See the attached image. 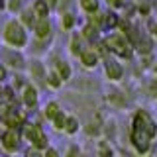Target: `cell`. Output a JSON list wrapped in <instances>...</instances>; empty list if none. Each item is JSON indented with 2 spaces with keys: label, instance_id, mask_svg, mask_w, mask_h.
<instances>
[{
  "label": "cell",
  "instance_id": "6da1fadb",
  "mask_svg": "<svg viewBox=\"0 0 157 157\" xmlns=\"http://www.w3.org/2000/svg\"><path fill=\"white\" fill-rule=\"evenodd\" d=\"M157 136V122L151 118V114L144 108H137L132 116V128H130V144L134 145L137 153H147L151 149Z\"/></svg>",
  "mask_w": 157,
  "mask_h": 157
},
{
  "label": "cell",
  "instance_id": "7a4b0ae2",
  "mask_svg": "<svg viewBox=\"0 0 157 157\" xmlns=\"http://www.w3.org/2000/svg\"><path fill=\"white\" fill-rule=\"evenodd\" d=\"M0 37H2V43H4V45L16 47V49H24V51H26L32 33H29V29L18 20V16H12L10 20L4 22Z\"/></svg>",
  "mask_w": 157,
  "mask_h": 157
},
{
  "label": "cell",
  "instance_id": "3957f363",
  "mask_svg": "<svg viewBox=\"0 0 157 157\" xmlns=\"http://www.w3.org/2000/svg\"><path fill=\"white\" fill-rule=\"evenodd\" d=\"M102 39H104L108 51H110L112 55H116L120 59H132L136 55V49H134V45H132V41L126 37L124 32H120V29L106 32L104 36H102Z\"/></svg>",
  "mask_w": 157,
  "mask_h": 157
},
{
  "label": "cell",
  "instance_id": "277c9868",
  "mask_svg": "<svg viewBox=\"0 0 157 157\" xmlns=\"http://www.w3.org/2000/svg\"><path fill=\"white\" fill-rule=\"evenodd\" d=\"M43 122H33V120H28L22 124V136H24V140H26V144L29 145H33L36 149H39L43 153V149L51 144L49 141V136H47V132L43 130Z\"/></svg>",
  "mask_w": 157,
  "mask_h": 157
},
{
  "label": "cell",
  "instance_id": "5b68a950",
  "mask_svg": "<svg viewBox=\"0 0 157 157\" xmlns=\"http://www.w3.org/2000/svg\"><path fill=\"white\" fill-rule=\"evenodd\" d=\"M0 61L4 63L10 73L12 71H26L28 69V57L24 53V49H16L10 45H0Z\"/></svg>",
  "mask_w": 157,
  "mask_h": 157
},
{
  "label": "cell",
  "instance_id": "8992f818",
  "mask_svg": "<svg viewBox=\"0 0 157 157\" xmlns=\"http://www.w3.org/2000/svg\"><path fill=\"white\" fill-rule=\"evenodd\" d=\"M24 145H26V140H24V136H22V128L8 126V130L4 132L2 140H0L2 151L8 153V155H16V153H22Z\"/></svg>",
  "mask_w": 157,
  "mask_h": 157
},
{
  "label": "cell",
  "instance_id": "52a82bcc",
  "mask_svg": "<svg viewBox=\"0 0 157 157\" xmlns=\"http://www.w3.org/2000/svg\"><path fill=\"white\" fill-rule=\"evenodd\" d=\"M47 67L53 69L59 77L63 78L65 82H69L73 78V65L67 57H63L61 53H47Z\"/></svg>",
  "mask_w": 157,
  "mask_h": 157
},
{
  "label": "cell",
  "instance_id": "ba28073f",
  "mask_svg": "<svg viewBox=\"0 0 157 157\" xmlns=\"http://www.w3.org/2000/svg\"><path fill=\"white\" fill-rule=\"evenodd\" d=\"M100 65H102V69H104V77L110 82H120L122 78H124V75H126V69L120 63V57L112 55V53H108L106 57H102Z\"/></svg>",
  "mask_w": 157,
  "mask_h": 157
},
{
  "label": "cell",
  "instance_id": "9c48e42d",
  "mask_svg": "<svg viewBox=\"0 0 157 157\" xmlns=\"http://www.w3.org/2000/svg\"><path fill=\"white\" fill-rule=\"evenodd\" d=\"M28 77L32 82H36L39 88H47L45 86V78H47V63L41 61V57H32L28 59Z\"/></svg>",
  "mask_w": 157,
  "mask_h": 157
},
{
  "label": "cell",
  "instance_id": "30bf717a",
  "mask_svg": "<svg viewBox=\"0 0 157 157\" xmlns=\"http://www.w3.org/2000/svg\"><path fill=\"white\" fill-rule=\"evenodd\" d=\"M20 102H22V106L26 108L28 112H33V110H37V106H39V86L36 85V82H32L29 81L26 86L20 90Z\"/></svg>",
  "mask_w": 157,
  "mask_h": 157
},
{
  "label": "cell",
  "instance_id": "8fae6325",
  "mask_svg": "<svg viewBox=\"0 0 157 157\" xmlns=\"http://www.w3.org/2000/svg\"><path fill=\"white\" fill-rule=\"evenodd\" d=\"M32 37L36 39H55V26H53V20L51 16L47 18H37L36 24L29 29Z\"/></svg>",
  "mask_w": 157,
  "mask_h": 157
},
{
  "label": "cell",
  "instance_id": "7c38bea8",
  "mask_svg": "<svg viewBox=\"0 0 157 157\" xmlns=\"http://www.w3.org/2000/svg\"><path fill=\"white\" fill-rule=\"evenodd\" d=\"M77 59H78V63H81V67L85 69V71H94V69H98V65L102 63L100 53H98L92 45H86Z\"/></svg>",
  "mask_w": 157,
  "mask_h": 157
},
{
  "label": "cell",
  "instance_id": "4fadbf2b",
  "mask_svg": "<svg viewBox=\"0 0 157 157\" xmlns=\"http://www.w3.org/2000/svg\"><path fill=\"white\" fill-rule=\"evenodd\" d=\"M85 47H86V41H85V37H82L81 29H73V32H69V39H67V51H69V55L77 59Z\"/></svg>",
  "mask_w": 157,
  "mask_h": 157
},
{
  "label": "cell",
  "instance_id": "5bb4252c",
  "mask_svg": "<svg viewBox=\"0 0 157 157\" xmlns=\"http://www.w3.org/2000/svg\"><path fill=\"white\" fill-rule=\"evenodd\" d=\"M120 22H122V14H120V10L108 8L106 12H102V33L118 29V28H120Z\"/></svg>",
  "mask_w": 157,
  "mask_h": 157
},
{
  "label": "cell",
  "instance_id": "9a60e30c",
  "mask_svg": "<svg viewBox=\"0 0 157 157\" xmlns=\"http://www.w3.org/2000/svg\"><path fill=\"white\" fill-rule=\"evenodd\" d=\"M102 128H104V120L100 116H94L92 120H88L85 126H82V134L86 137H92V140H98L102 136Z\"/></svg>",
  "mask_w": 157,
  "mask_h": 157
},
{
  "label": "cell",
  "instance_id": "2e32d148",
  "mask_svg": "<svg viewBox=\"0 0 157 157\" xmlns=\"http://www.w3.org/2000/svg\"><path fill=\"white\" fill-rule=\"evenodd\" d=\"M59 26H61V29L65 33L73 32V29H77L78 26V18L75 12H71V10H63V12H59Z\"/></svg>",
  "mask_w": 157,
  "mask_h": 157
},
{
  "label": "cell",
  "instance_id": "e0dca14e",
  "mask_svg": "<svg viewBox=\"0 0 157 157\" xmlns=\"http://www.w3.org/2000/svg\"><path fill=\"white\" fill-rule=\"evenodd\" d=\"M82 130V122L77 114H69L67 112V120H65V128H63V134L69 136V137H75L81 134Z\"/></svg>",
  "mask_w": 157,
  "mask_h": 157
},
{
  "label": "cell",
  "instance_id": "ac0fdd59",
  "mask_svg": "<svg viewBox=\"0 0 157 157\" xmlns=\"http://www.w3.org/2000/svg\"><path fill=\"white\" fill-rule=\"evenodd\" d=\"M81 33H82V37H85L86 45H92V43H96L98 39H100L102 36H104L100 28L92 26V24H88V22H85V24L81 26Z\"/></svg>",
  "mask_w": 157,
  "mask_h": 157
},
{
  "label": "cell",
  "instance_id": "d6986e66",
  "mask_svg": "<svg viewBox=\"0 0 157 157\" xmlns=\"http://www.w3.org/2000/svg\"><path fill=\"white\" fill-rule=\"evenodd\" d=\"M61 110H63V106L59 104L57 100H47L45 104H43V108H41V116L45 118V122L49 124V122H51V120H53V118H55Z\"/></svg>",
  "mask_w": 157,
  "mask_h": 157
},
{
  "label": "cell",
  "instance_id": "ffe728a7",
  "mask_svg": "<svg viewBox=\"0 0 157 157\" xmlns=\"http://www.w3.org/2000/svg\"><path fill=\"white\" fill-rule=\"evenodd\" d=\"M29 6H32V10L36 12L37 18H47V16H51V12H53L47 0H32Z\"/></svg>",
  "mask_w": 157,
  "mask_h": 157
},
{
  "label": "cell",
  "instance_id": "44dd1931",
  "mask_svg": "<svg viewBox=\"0 0 157 157\" xmlns=\"http://www.w3.org/2000/svg\"><path fill=\"white\" fill-rule=\"evenodd\" d=\"M63 85H65V81H63L61 77L57 75L53 69L47 67V78H45V86L49 88V90H59V88H63Z\"/></svg>",
  "mask_w": 157,
  "mask_h": 157
},
{
  "label": "cell",
  "instance_id": "7402d4cb",
  "mask_svg": "<svg viewBox=\"0 0 157 157\" xmlns=\"http://www.w3.org/2000/svg\"><path fill=\"white\" fill-rule=\"evenodd\" d=\"M18 20H20V22H22V24H24V26H26L28 29H32V26H33V24H36L37 16H36V12H33V10H32V6H29V4H28V6L24 8V10H22V12H20V14H18Z\"/></svg>",
  "mask_w": 157,
  "mask_h": 157
},
{
  "label": "cell",
  "instance_id": "603a6c76",
  "mask_svg": "<svg viewBox=\"0 0 157 157\" xmlns=\"http://www.w3.org/2000/svg\"><path fill=\"white\" fill-rule=\"evenodd\" d=\"M78 8L82 10V14H90L100 10V0H78Z\"/></svg>",
  "mask_w": 157,
  "mask_h": 157
},
{
  "label": "cell",
  "instance_id": "cb8c5ba5",
  "mask_svg": "<svg viewBox=\"0 0 157 157\" xmlns=\"http://www.w3.org/2000/svg\"><path fill=\"white\" fill-rule=\"evenodd\" d=\"M28 4H29V0H8V8L6 10L10 14H14V16H18Z\"/></svg>",
  "mask_w": 157,
  "mask_h": 157
},
{
  "label": "cell",
  "instance_id": "d4e9b609",
  "mask_svg": "<svg viewBox=\"0 0 157 157\" xmlns=\"http://www.w3.org/2000/svg\"><path fill=\"white\" fill-rule=\"evenodd\" d=\"M65 120H67V112L61 110L51 122H49V124H51V128H53L55 132H63V128H65Z\"/></svg>",
  "mask_w": 157,
  "mask_h": 157
},
{
  "label": "cell",
  "instance_id": "484cf974",
  "mask_svg": "<svg viewBox=\"0 0 157 157\" xmlns=\"http://www.w3.org/2000/svg\"><path fill=\"white\" fill-rule=\"evenodd\" d=\"M147 32L153 36V39H157V16L155 18L147 16Z\"/></svg>",
  "mask_w": 157,
  "mask_h": 157
},
{
  "label": "cell",
  "instance_id": "4316f807",
  "mask_svg": "<svg viewBox=\"0 0 157 157\" xmlns=\"http://www.w3.org/2000/svg\"><path fill=\"white\" fill-rule=\"evenodd\" d=\"M108 8H114V10H122V6L128 2V0H104Z\"/></svg>",
  "mask_w": 157,
  "mask_h": 157
},
{
  "label": "cell",
  "instance_id": "83f0119b",
  "mask_svg": "<svg viewBox=\"0 0 157 157\" xmlns=\"http://www.w3.org/2000/svg\"><path fill=\"white\" fill-rule=\"evenodd\" d=\"M71 2H73V0H59V12L67 10L69 6H71ZM59 12H57V14H59Z\"/></svg>",
  "mask_w": 157,
  "mask_h": 157
},
{
  "label": "cell",
  "instance_id": "f1b7e54d",
  "mask_svg": "<svg viewBox=\"0 0 157 157\" xmlns=\"http://www.w3.org/2000/svg\"><path fill=\"white\" fill-rule=\"evenodd\" d=\"M81 153V147H77V145H73L71 149H67V155H78Z\"/></svg>",
  "mask_w": 157,
  "mask_h": 157
},
{
  "label": "cell",
  "instance_id": "f546056e",
  "mask_svg": "<svg viewBox=\"0 0 157 157\" xmlns=\"http://www.w3.org/2000/svg\"><path fill=\"white\" fill-rule=\"evenodd\" d=\"M49 2V6H51L53 12H59V0H47Z\"/></svg>",
  "mask_w": 157,
  "mask_h": 157
},
{
  "label": "cell",
  "instance_id": "4dcf8cb0",
  "mask_svg": "<svg viewBox=\"0 0 157 157\" xmlns=\"http://www.w3.org/2000/svg\"><path fill=\"white\" fill-rule=\"evenodd\" d=\"M8 130V124L4 120H0V140H2V136H4V132Z\"/></svg>",
  "mask_w": 157,
  "mask_h": 157
},
{
  "label": "cell",
  "instance_id": "1f68e13d",
  "mask_svg": "<svg viewBox=\"0 0 157 157\" xmlns=\"http://www.w3.org/2000/svg\"><path fill=\"white\" fill-rule=\"evenodd\" d=\"M6 8H8V0H0V12H4Z\"/></svg>",
  "mask_w": 157,
  "mask_h": 157
},
{
  "label": "cell",
  "instance_id": "d6a6232c",
  "mask_svg": "<svg viewBox=\"0 0 157 157\" xmlns=\"http://www.w3.org/2000/svg\"><path fill=\"white\" fill-rule=\"evenodd\" d=\"M151 71H153V75L157 77V59H155V63H153V65H151Z\"/></svg>",
  "mask_w": 157,
  "mask_h": 157
},
{
  "label": "cell",
  "instance_id": "836d02e7",
  "mask_svg": "<svg viewBox=\"0 0 157 157\" xmlns=\"http://www.w3.org/2000/svg\"><path fill=\"white\" fill-rule=\"evenodd\" d=\"M136 4H141V2H147V0H134Z\"/></svg>",
  "mask_w": 157,
  "mask_h": 157
}]
</instances>
